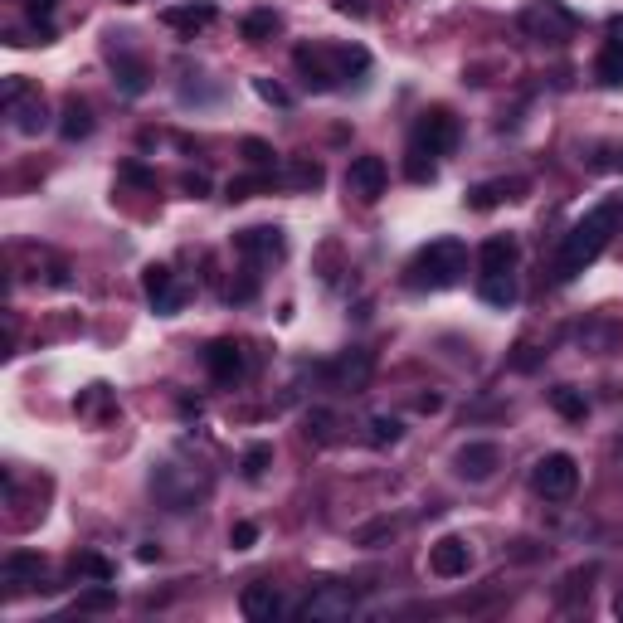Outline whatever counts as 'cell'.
<instances>
[{"label":"cell","instance_id":"29","mask_svg":"<svg viewBox=\"0 0 623 623\" xmlns=\"http://www.w3.org/2000/svg\"><path fill=\"white\" fill-rule=\"evenodd\" d=\"M400 434H404L400 419H390V414H375V419H370V443H375V448H390V443H400Z\"/></svg>","mask_w":623,"mask_h":623},{"label":"cell","instance_id":"32","mask_svg":"<svg viewBox=\"0 0 623 623\" xmlns=\"http://www.w3.org/2000/svg\"><path fill=\"white\" fill-rule=\"evenodd\" d=\"M268 176H239V181H229V190H224V195H229V200H254L258 190H268Z\"/></svg>","mask_w":623,"mask_h":623},{"label":"cell","instance_id":"33","mask_svg":"<svg viewBox=\"0 0 623 623\" xmlns=\"http://www.w3.org/2000/svg\"><path fill=\"white\" fill-rule=\"evenodd\" d=\"M54 5H59V0H30V20L39 25V35H44V44L54 39V20H49V15H54Z\"/></svg>","mask_w":623,"mask_h":623},{"label":"cell","instance_id":"22","mask_svg":"<svg viewBox=\"0 0 623 623\" xmlns=\"http://www.w3.org/2000/svg\"><path fill=\"white\" fill-rule=\"evenodd\" d=\"M550 409H555L560 419H570V424H585L589 419V400L575 385H555V390H550Z\"/></svg>","mask_w":623,"mask_h":623},{"label":"cell","instance_id":"38","mask_svg":"<svg viewBox=\"0 0 623 623\" xmlns=\"http://www.w3.org/2000/svg\"><path fill=\"white\" fill-rule=\"evenodd\" d=\"M307 434H312V439H327V434H331V414H327V409L307 414Z\"/></svg>","mask_w":623,"mask_h":623},{"label":"cell","instance_id":"36","mask_svg":"<svg viewBox=\"0 0 623 623\" xmlns=\"http://www.w3.org/2000/svg\"><path fill=\"white\" fill-rule=\"evenodd\" d=\"M258 541V526L254 521H234V531H229V546L234 550H249Z\"/></svg>","mask_w":623,"mask_h":623},{"label":"cell","instance_id":"35","mask_svg":"<svg viewBox=\"0 0 623 623\" xmlns=\"http://www.w3.org/2000/svg\"><path fill=\"white\" fill-rule=\"evenodd\" d=\"M254 88H258V98H263V103H273V108H288V103H293V98H288V88H278L273 78H254Z\"/></svg>","mask_w":623,"mask_h":623},{"label":"cell","instance_id":"40","mask_svg":"<svg viewBox=\"0 0 623 623\" xmlns=\"http://www.w3.org/2000/svg\"><path fill=\"white\" fill-rule=\"evenodd\" d=\"M336 10H341V15H356V20H366V0H336Z\"/></svg>","mask_w":623,"mask_h":623},{"label":"cell","instance_id":"6","mask_svg":"<svg viewBox=\"0 0 623 623\" xmlns=\"http://www.w3.org/2000/svg\"><path fill=\"white\" fill-rule=\"evenodd\" d=\"M575 15L565 10V5H555V0H536L526 15H521V30L531 39H541V44H565V39L575 35Z\"/></svg>","mask_w":623,"mask_h":623},{"label":"cell","instance_id":"11","mask_svg":"<svg viewBox=\"0 0 623 623\" xmlns=\"http://www.w3.org/2000/svg\"><path fill=\"white\" fill-rule=\"evenodd\" d=\"M142 288H147L151 307H156L161 317H171V312H181L185 307V288L176 283V273H171L166 263H151L147 273H142Z\"/></svg>","mask_w":623,"mask_h":623},{"label":"cell","instance_id":"14","mask_svg":"<svg viewBox=\"0 0 623 623\" xmlns=\"http://www.w3.org/2000/svg\"><path fill=\"white\" fill-rule=\"evenodd\" d=\"M205 370L215 385H239L244 380V346L239 341H210L205 346Z\"/></svg>","mask_w":623,"mask_h":623},{"label":"cell","instance_id":"3","mask_svg":"<svg viewBox=\"0 0 623 623\" xmlns=\"http://www.w3.org/2000/svg\"><path fill=\"white\" fill-rule=\"evenodd\" d=\"M293 64L312 93H331V88H341V78L370 69V54L366 49H346V44H302L293 54Z\"/></svg>","mask_w":623,"mask_h":623},{"label":"cell","instance_id":"37","mask_svg":"<svg viewBox=\"0 0 623 623\" xmlns=\"http://www.w3.org/2000/svg\"><path fill=\"white\" fill-rule=\"evenodd\" d=\"M244 156H249V166H273V147H268V142H258V137L244 142Z\"/></svg>","mask_w":623,"mask_h":623},{"label":"cell","instance_id":"23","mask_svg":"<svg viewBox=\"0 0 623 623\" xmlns=\"http://www.w3.org/2000/svg\"><path fill=\"white\" fill-rule=\"evenodd\" d=\"M59 132H64V142H83V137H93V112H88V103L69 98V103H64V117H59Z\"/></svg>","mask_w":623,"mask_h":623},{"label":"cell","instance_id":"10","mask_svg":"<svg viewBox=\"0 0 623 623\" xmlns=\"http://www.w3.org/2000/svg\"><path fill=\"white\" fill-rule=\"evenodd\" d=\"M385 185H390V166H385L380 156H356V161L346 166V190H351L356 200H366V205H375V200L385 195Z\"/></svg>","mask_w":623,"mask_h":623},{"label":"cell","instance_id":"44","mask_svg":"<svg viewBox=\"0 0 623 623\" xmlns=\"http://www.w3.org/2000/svg\"><path fill=\"white\" fill-rule=\"evenodd\" d=\"M614 614H619V619H623V589H619V594H614Z\"/></svg>","mask_w":623,"mask_h":623},{"label":"cell","instance_id":"24","mask_svg":"<svg viewBox=\"0 0 623 623\" xmlns=\"http://www.w3.org/2000/svg\"><path fill=\"white\" fill-rule=\"evenodd\" d=\"M516 190H521V181L473 185V190H468V205H473V210H492V205H502V200H516Z\"/></svg>","mask_w":623,"mask_h":623},{"label":"cell","instance_id":"5","mask_svg":"<svg viewBox=\"0 0 623 623\" xmlns=\"http://www.w3.org/2000/svg\"><path fill=\"white\" fill-rule=\"evenodd\" d=\"M531 487H536L546 502H565V497H575V487H580V463H575L570 453H546V458L536 463V473H531Z\"/></svg>","mask_w":623,"mask_h":623},{"label":"cell","instance_id":"13","mask_svg":"<svg viewBox=\"0 0 623 623\" xmlns=\"http://www.w3.org/2000/svg\"><path fill=\"white\" fill-rule=\"evenodd\" d=\"M468 565H473V550L463 536H443L429 546V570L439 575V580H458V575H468Z\"/></svg>","mask_w":623,"mask_h":623},{"label":"cell","instance_id":"41","mask_svg":"<svg viewBox=\"0 0 623 623\" xmlns=\"http://www.w3.org/2000/svg\"><path fill=\"white\" fill-rule=\"evenodd\" d=\"M414 409H419V414H439L443 400H439V395H419V400H414Z\"/></svg>","mask_w":623,"mask_h":623},{"label":"cell","instance_id":"30","mask_svg":"<svg viewBox=\"0 0 623 623\" xmlns=\"http://www.w3.org/2000/svg\"><path fill=\"white\" fill-rule=\"evenodd\" d=\"M404 171H409V181H434V156L419 147H409V156H404Z\"/></svg>","mask_w":623,"mask_h":623},{"label":"cell","instance_id":"25","mask_svg":"<svg viewBox=\"0 0 623 623\" xmlns=\"http://www.w3.org/2000/svg\"><path fill=\"white\" fill-rule=\"evenodd\" d=\"M594 78H599L604 88H623V44L599 49V59H594Z\"/></svg>","mask_w":623,"mask_h":623},{"label":"cell","instance_id":"19","mask_svg":"<svg viewBox=\"0 0 623 623\" xmlns=\"http://www.w3.org/2000/svg\"><path fill=\"white\" fill-rule=\"evenodd\" d=\"M161 25H171V30H181V35H195V30L215 25V5H210V0H200V5H166V10H161Z\"/></svg>","mask_w":623,"mask_h":623},{"label":"cell","instance_id":"43","mask_svg":"<svg viewBox=\"0 0 623 623\" xmlns=\"http://www.w3.org/2000/svg\"><path fill=\"white\" fill-rule=\"evenodd\" d=\"M609 166H614V171H623V147L614 151V161H609Z\"/></svg>","mask_w":623,"mask_h":623},{"label":"cell","instance_id":"20","mask_svg":"<svg viewBox=\"0 0 623 623\" xmlns=\"http://www.w3.org/2000/svg\"><path fill=\"white\" fill-rule=\"evenodd\" d=\"M477 297H482L487 307H497V312L516 307V297H521V288H516V273H482V283H477Z\"/></svg>","mask_w":623,"mask_h":623},{"label":"cell","instance_id":"15","mask_svg":"<svg viewBox=\"0 0 623 623\" xmlns=\"http://www.w3.org/2000/svg\"><path fill=\"white\" fill-rule=\"evenodd\" d=\"M108 59H112V78H117V88H122L127 98H137V93H147L151 88L147 64H142L127 44H108Z\"/></svg>","mask_w":623,"mask_h":623},{"label":"cell","instance_id":"16","mask_svg":"<svg viewBox=\"0 0 623 623\" xmlns=\"http://www.w3.org/2000/svg\"><path fill=\"white\" fill-rule=\"evenodd\" d=\"M453 463H458V477H468V482H487V477L502 468V448H497V443H463Z\"/></svg>","mask_w":623,"mask_h":623},{"label":"cell","instance_id":"21","mask_svg":"<svg viewBox=\"0 0 623 623\" xmlns=\"http://www.w3.org/2000/svg\"><path fill=\"white\" fill-rule=\"evenodd\" d=\"M331 375H336V385H341V390H366V380H370V351H346V356L331 366Z\"/></svg>","mask_w":623,"mask_h":623},{"label":"cell","instance_id":"9","mask_svg":"<svg viewBox=\"0 0 623 623\" xmlns=\"http://www.w3.org/2000/svg\"><path fill=\"white\" fill-rule=\"evenodd\" d=\"M409 147L429 151V156H448V151L458 147V117L448 108H429L414 122V142Z\"/></svg>","mask_w":623,"mask_h":623},{"label":"cell","instance_id":"4","mask_svg":"<svg viewBox=\"0 0 623 623\" xmlns=\"http://www.w3.org/2000/svg\"><path fill=\"white\" fill-rule=\"evenodd\" d=\"M5 112H10V127L25 132V137H39L44 122H49L39 88L35 83H25V78H10V83H5Z\"/></svg>","mask_w":623,"mask_h":623},{"label":"cell","instance_id":"26","mask_svg":"<svg viewBox=\"0 0 623 623\" xmlns=\"http://www.w3.org/2000/svg\"><path fill=\"white\" fill-rule=\"evenodd\" d=\"M83 575H88L93 585H112V565L103 560V555H93V550H83V555L74 560V580H83Z\"/></svg>","mask_w":623,"mask_h":623},{"label":"cell","instance_id":"2","mask_svg":"<svg viewBox=\"0 0 623 623\" xmlns=\"http://www.w3.org/2000/svg\"><path fill=\"white\" fill-rule=\"evenodd\" d=\"M463 273H468V244L463 239H434L409 258L404 283L414 293H443V288L463 283Z\"/></svg>","mask_w":623,"mask_h":623},{"label":"cell","instance_id":"45","mask_svg":"<svg viewBox=\"0 0 623 623\" xmlns=\"http://www.w3.org/2000/svg\"><path fill=\"white\" fill-rule=\"evenodd\" d=\"M619 458H623V439H619Z\"/></svg>","mask_w":623,"mask_h":623},{"label":"cell","instance_id":"42","mask_svg":"<svg viewBox=\"0 0 623 623\" xmlns=\"http://www.w3.org/2000/svg\"><path fill=\"white\" fill-rule=\"evenodd\" d=\"M609 35H614V44H623V15H614V20H609Z\"/></svg>","mask_w":623,"mask_h":623},{"label":"cell","instance_id":"7","mask_svg":"<svg viewBox=\"0 0 623 623\" xmlns=\"http://www.w3.org/2000/svg\"><path fill=\"white\" fill-rule=\"evenodd\" d=\"M234 249L249 258L254 268H273V263H283V254H288V234L278 224H249V229L234 234Z\"/></svg>","mask_w":623,"mask_h":623},{"label":"cell","instance_id":"34","mask_svg":"<svg viewBox=\"0 0 623 623\" xmlns=\"http://www.w3.org/2000/svg\"><path fill=\"white\" fill-rule=\"evenodd\" d=\"M288 181L293 185H322V166H317V161H293V166H288Z\"/></svg>","mask_w":623,"mask_h":623},{"label":"cell","instance_id":"8","mask_svg":"<svg viewBox=\"0 0 623 623\" xmlns=\"http://www.w3.org/2000/svg\"><path fill=\"white\" fill-rule=\"evenodd\" d=\"M356 589L351 585H317L307 599H302V619L307 623H341L356 614Z\"/></svg>","mask_w":623,"mask_h":623},{"label":"cell","instance_id":"12","mask_svg":"<svg viewBox=\"0 0 623 623\" xmlns=\"http://www.w3.org/2000/svg\"><path fill=\"white\" fill-rule=\"evenodd\" d=\"M0 575H5V594L15 599V594H25V589H44V560H39L35 550H10L5 555V565H0Z\"/></svg>","mask_w":623,"mask_h":623},{"label":"cell","instance_id":"28","mask_svg":"<svg viewBox=\"0 0 623 623\" xmlns=\"http://www.w3.org/2000/svg\"><path fill=\"white\" fill-rule=\"evenodd\" d=\"M239 30H244L249 44H263V39L278 30V15H273V10H254V15H244V25H239Z\"/></svg>","mask_w":623,"mask_h":623},{"label":"cell","instance_id":"27","mask_svg":"<svg viewBox=\"0 0 623 623\" xmlns=\"http://www.w3.org/2000/svg\"><path fill=\"white\" fill-rule=\"evenodd\" d=\"M117 604V589L112 585H93V589H83L74 599V609L78 614H103V609H112Z\"/></svg>","mask_w":623,"mask_h":623},{"label":"cell","instance_id":"39","mask_svg":"<svg viewBox=\"0 0 623 623\" xmlns=\"http://www.w3.org/2000/svg\"><path fill=\"white\" fill-rule=\"evenodd\" d=\"M185 195H190V200H205V195H210V181H205V176H200V171H195V176H185Z\"/></svg>","mask_w":623,"mask_h":623},{"label":"cell","instance_id":"18","mask_svg":"<svg viewBox=\"0 0 623 623\" xmlns=\"http://www.w3.org/2000/svg\"><path fill=\"white\" fill-rule=\"evenodd\" d=\"M516 258H521V249H516L512 234H492V239L477 249L482 273H516Z\"/></svg>","mask_w":623,"mask_h":623},{"label":"cell","instance_id":"31","mask_svg":"<svg viewBox=\"0 0 623 623\" xmlns=\"http://www.w3.org/2000/svg\"><path fill=\"white\" fill-rule=\"evenodd\" d=\"M268 463H273V448H268V443H254V448L244 453V477L258 482V477L268 473Z\"/></svg>","mask_w":623,"mask_h":623},{"label":"cell","instance_id":"17","mask_svg":"<svg viewBox=\"0 0 623 623\" xmlns=\"http://www.w3.org/2000/svg\"><path fill=\"white\" fill-rule=\"evenodd\" d=\"M239 609H244V619L249 623H273L278 614H283V599H278V589L273 585H249L244 594H239Z\"/></svg>","mask_w":623,"mask_h":623},{"label":"cell","instance_id":"1","mask_svg":"<svg viewBox=\"0 0 623 623\" xmlns=\"http://www.w3.org/2000/svg\"><path fill=\"white\" fill-rule=\"evenodd\" d=\"M619 200H609V205H599V210H589L585 220L575 224L565 239H560V254H555V283H570V278H580L594 258L604 254V244H609V234H614V224H619Z\"/></svg>","mask_w":623,"mask_h":623}]
</instances>
